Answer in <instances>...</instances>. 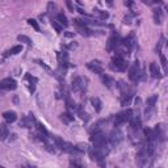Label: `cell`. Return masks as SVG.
Masks as SVG:
<instances>
[{"label":"cell","instance_id":"cell-15","mask_svg":"<svg viewBox=\"0 0 168 168\" xmlns=\"http://www.w3.org/2000/svg\"><path fill=\"white\" fill-rule=\"evenodd\" d=\"M89 101H91L92 107H93V109H95L96 113H100V112H101V109H103V103H101V100H100L99 97L93 96V97H91Z\"/></svg>","mask_w":168,"mask_h":168},{"label":"cell","instance_id":"cell-42","mask_svg":"<svg viewBox=\"0 0 168 168\" xmlns=\"http://www.w3.org/2000/svg\"><path fill=\"white\" fill-rule=\"evenodd\" d=\"M152 3H154V4H162L163 0H152Z\"/></svg>","mask_w":168,"mask_h":168},{"label":"cell","instance_id":"cell-28","mask_svg":"<svg viewBox=\"0 0 168 168\" xmlns=\"http://www.w3.org/2000/svg\"><path fill=\"white\" fill-rule=\"evenodd\" d=\"M17 41H20V42H24V44H26L28 46H32V40L29 38V37L24 36V34H20V36H17Z\"/></svg>","mask_w":168,"mask_h":168},{"label":"cell","instance_id":"cell-29","mask_svg":"<svg viewBox=\"0 0 168 168\" xmlns=\"http://www.w3.org/2000/svg\"><path fill=\"white\" fill-rule=\"evenodd\" d=\"M8 135H9V131H8L5 124H3L2 125V135H0V137H2V141H5Z\"/></svg>","mask_w":168,"mask_h":168},{"label":"cell","instance_id":"cell-6","mask_svg":"<svg viewBox=\"0 0 168 168\" xmlns=\"http://www.w3.org/2000/svg\"><path fill=\"white\" fill-rule=\"evenodd\" d=\"M108 141L110 142L112 146H117L118 143H121V142L124 141V134L121 133V130L114 129V130H112V131H110V134H109Z\"/></svg>","mask_w":168,"mask_h":168},{"label":"cell","instance_id":"cell-7","mask_svg":"<svg viewBox=\"0 0 168 168\" xmlns=\"http://www.w3.org/2000/svg\"><path fill=\"white\" fill-rule=\"evenodd\" d=\"M88 154H89L91 160L97 162L100 166H105V163H104V159H105V156H104V155H103L101 152H99V151L96 150L95 147H92V149H88Z\"/></svg>","mask_w":168,"mask_h":168},{"label":"cell","instance_id":"cell-26","mask_svg":"<svg viewBox=\"0 0 168 168\" xmlns=\"http://www.w3.org/2000/svg\"><path fill=\"white\" fill-rule=\"evenodd\" d=\"M156 101H158V95H152L146 100V104H147V107H155V103Z\"/></svg>","mask_w":168,"mask_h":168},{"label":"cell","instance_id":"cell-1","mask_svg":"<svg viewBox=\"0 0 168 168\" xmlns=\"http://www.w3.org/2000/svg\"><path fill=\"white\" fill-rule=\"evenodd\" d=\"M129 79L134 83H138V82H142V80H146L147 79L145 71H142L139 68L138 61L134 62L131 65V67H129Z\"/></svg>","mask_w":168,"mask_h":168},{"label":"cell","instance_id":"cell-40","mask_svg":"<svg viewBox=\"0 0 168 168\" xmlns=\"http://www.w3.org/2000/svg\"><path fill=\"white\" fill-rule=\"evenodd\" d=\"M124 4H125L126 7H131V5H133V0H125Z\"/></svg>","mask_w":168,"mask_h":168},{"label":"cell","instance_id":"cell-18","mask_svg":"<svg viewBox=\"0 0 168 168\" xmlns=\"http://www.w3.org/2000/svg\"><path fill=\"white\" fill-rule=\"evenodd\" d=\"M59 118H61V121H62L63 124H66V125H70V124L74 121V116L71 114V113H68V112H67V113H62Z\"/></svg>","mask_w":168,"mask_h":168},{"label":"cell","instance_id":"cell-31","mask_svg":"<svg viewBox=\"0 0 168 168\" xmlns=\"http://www.w3.org/2000/svg\"><path fill=\"white\" fill-rule=\"evenodd\" d=\"M154 112H155V109H154V107H147V109H146V112H145L146 120H150V118H151V117H152V114H154Z\"/></svg>","mask_w":168,"mask_h":168},{"label":"cell","instance_id":"cell-38","mask_svg":"<svg viewBox=\"0 0 168 168\" xmlns=\"http://www.w3.org/2000/svg\"><path fill=\"white\" fill-rule=\"evenodd\" d=\"M74 36H75V33L72 32H65V37H67V38H74Z\"/></svg>","mask_w":168,"mask_h":168},{"label":"cell","instance_id":"cell-32","mask_svg":"<svg viewBox=\"0 0 168 168\" xmlns=\"http://www.w3.org/2000/svg\"><path fill=\"white\" fill-rule=\"evenodd\" d=\"M36 125H37V129H38V131H40L41 134H44V135H47V137H49V133H47V130H46V128H45L44 125H41V124H38V122H37Z\"/></svg>","mask_w":168,"mask_h":168},{"label":"cell","instance_id":"cell-13","mask_svg":"<svg viewBox=\"0 0 168 168\" xmlns=\"http://www.w3.org/2000/svg\"><path fill=\"white\" fill-rule=\"evenodd\" d=\"M150 74L154 79H162L163 78V74L160 72V68H159V66L155 62L150 63Z\"/></svg>","mask_w":168,"mask_h":168},{"label":"cell","instance_id":"cell-11","mask_svg":"<svg viewBox=\"0 0 168 168\" xmlns=\"http://www.w3.org/2000/svg\"><path fill=\"white\" fill-rule=\"evenodd\" d=\"M87 67L92 71V72H95V74L103 75V72H104L103 65H101V62H100V61H91V62H88L87 63Z\"/></svg>","mask_w":168,"mask_h":168},{"label":"cell","instance_id":"cell-24","mask_svg":"<svg viewBox=\"0 0 168 168\" xmlns=\"http://www.w3.org/2000/svg\"><path fill=\"white\" fill-rule=\"evenodd\" d=\"M51 25H53V28L55 29L57 33H62V30H63V25H62L57 19H55V20L51 19Z\"/></svg>","mask_w":168,"mask_h":168},{"label":"cell","instance_id":"cell-21","mask_svg":"<svg viewBox=\"0 0 168 168\" xmlns=\"http://www.w3.org/2000/svg\"><path fill=\"white\" fill-rule=\"evenodd\" d=\"M21 51H23V46H21V45H16V46H13V47H11V50H9V51H7V54L4 57H7V55H16V54H19Z\"/></svg>","mask_w":168,"mask_h":168},{"label":"cell","instance_id":"cell-19","mask_svg":"<svg viewBox=\"0 0 168 168\" xmlns=\"http://www.w3.org/2000/svg\"><path fill=\"white\" fill-rule=\"evenodd\" d=\"M55 13H57V4L54 3V2H49L47 3V15L53 19V16L55 15Z\"/></svg>","mask_w":168,"mask_h":168},{"label":"cell","instance_id":"cell-4","mask_svg":"<svg viewBox=\"0 0 168 168\" xmlns=\"http://www.w3.org/2000/svg\"><path fill=\"white\" fill-rule=\"evenodd\" d=\"M133 116H134V113H133L131 109H126V110L120 112L118 114H116V117H114V126L116 128H120L121 125L130 122L133 118Z\"/></svg>","mask_w":168,"mask_h":168},{"label":"cell","instance_id":"cell-30","mask_svg":"<svg viewBox=\"0 0 168 168\" xmlns=\"http://www.w3.org/2000/svg\"><path fill=\"white\" fill-rule=\"evenodd\" d=\"M164 41H166L164 37L160 36V38H159V42L156 44V47H155V51H156V53H160V51H162V46L164 45Z\"/></svg>","mask_w":168,"mask_h":168},{"label":"cell","instance_id":"cell-9","mask_svg":"<svg viewBox=\"0 0 168 168\" xmlns=\"http://www.w3.org/2000/svg\"><path fill=\"white\" fill-rule=\"evenodd\" d=\"M0 87H2V89H5V91H13L17 88V83L12 78H5L0 82Z\"/></svg>","mask_w":168,"mask_h":168},{"label":"cell","instance_id":"cell-12","mask_svg":"<svg viewBox=\"0 0 168 168\" xmlns=\"http://www.w3.org/2000/svg\"><path fill=\"white\" fill-rule=\"evenodd\" d=\"M101 79H103V83L104 86L109 88V89H113V88H117V82L113 79L112 76H109V75H101Z\"/></svg>","mask_w":168,"mask_h":168},{"label":"cell","instance_id":"cell-27","mask_svg":"<svg viewBox=\"0 0 168 168\" xmlns=\"http://www.w3.org/2000/svg\"><path fill=\"white\" fill-rule=\"evenodd\" d=\"M28 24L30 25V26L34 29L36 32H41V28H40L38 23H37V20H34V19H29V20H28Z\"/></svg>","mask_w":168,"mask_h":168},{"label":"cell","instance_id":"cell-2","mask_svg":"<svg viewBox=\"0 0 168 168\" xmlns=\"http://www.w3.org/2000/svg\"><path fill=\"white\" fill-rule=\"evenodd\" d=\"M109 68L114 72H125L126 70H129V62L125 61L124 57L116 55L109 63Z\"/></svg>","mask_w":168,"mask_h":168},{"label":"cell","instance_id":"cell-25","mask_svg":"<svg viewBox=\"0 0 168 168\" xmlns=\"http://www.w3.org/2000/svg\"><path fill=\"white\" fill-rule=\"evenodd\" d=\"M159 55H160V62H162L163 70H164V74L168 75V61H167V58L163 55V53H159Z\"/></svg>","mask_w":168,"mask_h":168},{"label":"cell","instance_id":"cell-20","mask_svg":"<svg viewBox=\"0 0 168 168\" xmlns=\"http://www.w3.org/2000/svg\"><path fill=\"white\" fill-rule=\"evenodd\" d=\"M93 15H97L101 20H108L109 19V13L107 11H101V9H99V8H95L93 9Z\"/></svg>","mask_w":168,"mask_h":168},{"label":"cell","instance_id":"cell-44","mask_svg":"<svg viewBox=\"0 0 168 168\" xmlns=\"http://www.w3.org/2000/svg\"><path fill=\"white\" fill-rule=\"evenodd\" d=\"M166 8H167V11H168V5H166Z\"/></svg>","mask_w":168,"mask_h":168},{"label":"cell","instance_id":"cell-33","mask_svg":"<svg viewBox=\"0 0 168 168\" xmlns=\"http://www.w3.org/2000/svg\"><path fill=\"white\" fill-rule=\"evenodd\" d=\"M75 147H76V150L79 151V152H86V151H88V147H87L86 143H78Z\"/></svg>","mask_w":168,"mask_h":168},{"label":"cell","instance_id":"cell-14","mask_svg":"<svg viewBox=\"0 0 168 168\" xmlns=\"http://www.w3.org/2000/svg\"><path fill=\"white\" fill-rule=\"evenodd\" d=\"M3 117H4V121H5L7 124H12V122H15V121L17 120V114H16V112H13V110L4 112Z\"/></svg>","mask_w":168,"mask_h":168},{"label":"cell","instance_id":"cell-43","mask_svg":"<svg viewBox=\"0 0 168 168\" xmlns=\"http://www.w3.org/2000/svg\"><path fill=\"white\" fill-rule=\"evenodd\" d=\"M107 3L109 4V5H112V4H113V0H107Z\"/></svg>","mask_w":168,"mask_h":168},{"label":"cell","instance_id":"cell-16","mask_svg":"<svg viewBox=\"0 0 168 168\" xmlns=\"http://www.w3.org/2000/svg\"><path fill=\"white\" fill-rule=\"evenodd\" d=\"M154 23L156 25H160L163 23V12L159 7L154 9Z\"/></svg>","mask_w":168,"mask_h":168},{"label":"cell","instance_id":"cell-34","mask_svg":"<svg viewBox=\"0 0 168 168\" xmlns=\"http://www.w3.org/2000/svg\"><path fill=\"white\" fill-rule=\"evenodd\" d=\"M36 62H37V63H38V65H40L41 67H44V68H45L46 71H49V72H50V75H51V74H53V71H51V70H50V67H49V66H46V65H45V63H44V62H42V61H40V59H36Z\"/></svg>","mask_w":168,"mask_h":168},{"label":"cell","instance_id":"cell-5","mask_svg":"<svg viewBox=\"0 0 168 168\" xmlns=\"http://www.w3.org/2000/svg\"><path fill=\"white\" fill-rule=\"evenodd\" d=\"M149 159H152V158L150 156V154H149V151H147L146 146L141 147V150L138 151L137 158H135L137 164L139 166V167H143V166H146V164H147V160H149Z\"/></svg>","mask_w":168,"mask_h":168},{"label":"cell","instance_id":"cell-10","mask_svg":"<svg viewBox=\"0 0 168 168\" xmlns=\"http://www.w3.org/2000/svg\"><path fill=\"white\" fill-rule=\"evenodd\" d=\"M34 124H37V121H36L34 114H33V113H29L26 117H23L21 121H20V126H21V128H26V129L32 128Z\"/></svg>","mask_w":168,"mask_h":168},{"label":"cell","instance_id":"cell-3","mask_svg":"<svg viewBox=\"0 0 168 168\" xmlns=\"http://www.w3.org/2000/svg\"><path fill=\"white\" fill-rule=\"evenodd\" d=\"M88 87V78L86 76H76L72 79V83H71V89L74 92H78V93H83V92L87 91Z\"/></svg>","mask_w":168,"mask_h":168},{"label":"cell","instance_id":"cell-39","mask_svg":"<svg viewBox=\"0 0 168 168\" xmlns=\"http://www.w3.org/2000/svg\"><path fill=\"white\" fill-rule=\"evenodd\" d=\"M70 164H71V166H76V167H82L80 163L76 162V160H70Z\"/></svg>","mask_w":168,"mask_h":168},{"label":"cell","instance_id":"cell-23","mask_svg":"<svg viewBox=\"0 0 168 168\" xmlns=\"http://www.w3.org/2000/svg\"><path fill=\"white\" fill-rule=\"evenodd\" d=\"M57 20L59 21V23H61V24H62L65 28H67V26H68V24H70L65 13H58V15H57Z\"/></svg>","mask_w":168,"mask_h":168},{"label":"cell","instance_id":"cell-35","mask_svg":"<svg viewBox=\"0 0 168 168\" xmlns=\"http://www.w3.org/2000/svg\"><path fill=\"white\" fill-rule=\"evenodd\" d=\"M65 2H66V5H67V8H68V11H70V12H75L72 0H65Z\"/></svg>","mask_w":168,"mask_h":168},{"label":"cell","instance_id":"cell-22","mask_svg":"<svg viewBox=\"0 0 168 168\" xmlns=\"http://www.w3.org/2000/svg\"><path fill=\"white\" fill-rule=\"evenodd\" d=\"M131 97H133V93H125V95H122V97H121V105H122V107L129 105L130 101H131Z\"/></svg>","mask_w":168,"mask_h":168},{"label":"cell","instance_id":"cell-8","mask_svg":"<svg viewBox=\"0 0 168 168\" xmlns=\"http://www.w3.org/2000/svg\"><path fill=\"white\" fill-rule=\"evenodd\" d=\"M107 141H108V138L105 137V134L101 131V130L91 133V142L93 143V146L100 145V143H103V142H107Z\"/></svg>","mask_w":168,"mask_h":168},{"label":"cell","instance_id":"cell-37","mask_svg":"<svg viewBox=\"0 0 168 168\" xmlns=\"http://www.w3.org/2000/svg\"><path fill=\"white\" fill-rule=\"evenodd\" d=\"M122 23H124L125 25H130V24H131V16H130V15L125 16L124 20H122Z\"/></svg>","mask_w":168,"mask_h":168},{"label":"cell","instance_id":"cell-41","mask_svg":"<svg viewBox=\"0 0 168 168\" xmlns=\"http://www.w3.org/2000/svg\"><path fill=\"white\" fill-rule=\"evenodd\" d=\"M143 3L147 4V5H152V4H154V3H152V0H143Z\"/></svg>","mask_w":168,"mask_h":168},{"label":"cell","instance_id":"cell-36","mask_svg":"<svg viewBox=\"0 0 168 168\" xmlns=\"http://www.w3.org/2000/svg\"><path fill=\"white\" fill-rule=\"evenodd\" d=\"M25 79H26V80H29L30 83H34V84H36L37 82H38V79L34 78V76H32V75H29V74L25 75Z\"/></svg>","mask_w":168,"mask_h":168},{"label":"cell","instance_id":"cell-17","mask_svg":"<svg viewBox=\"0 0 168 168\" xmlns=\"http://www.w3.org/2000/svg\"><path fill=\"white\" fill-rule=\"evenodd\" d=\"M66 100V107H67V110L68 112H78V108H79V105H76L75 104V101L72 99L70 97H67V99H65Z\"/></svg>","mask_w":168,"mask_h":168}]
</instances>
